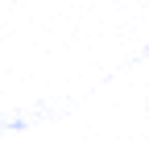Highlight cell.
Segmentation results:
<instances>
[{
	"mask_svg": "<svg viewBox=\"0 0 149 149\" xmlns=\"http://www.w3.org/2000/svg\"><path fill=\"white\" fill-rule=\"evenodd\" d=\"M29 124H33V116H0V133H21Z\"/></svg>",
	"mask_w": 149,
	"mask_h": 149,
	"instance_id": "1",
	"label": "cell"
}]
</instances>
